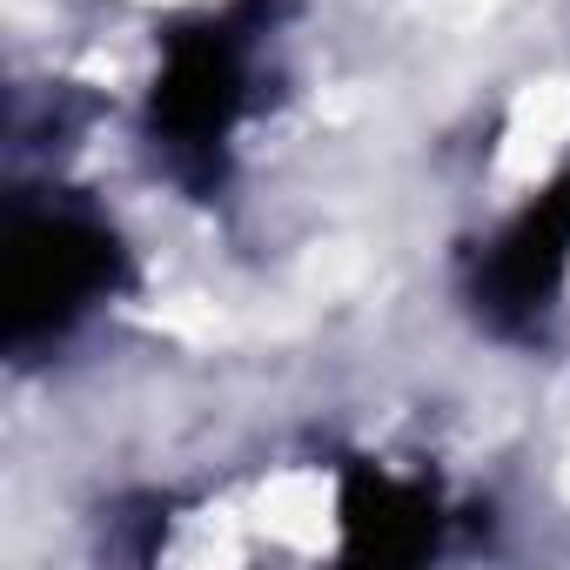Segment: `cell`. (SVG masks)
I'll use <instances>...</instances> for the list:
<instances>
[{"instance_id":"cell-1","label":"cell","mask_w":570,"mask_h":570,"mask_svg":"<svg viewBox=\"0 0 570 570\" xmlns=\"http://www.w3.org/2000/svg\"><path fill=\"white\" fill-rule=\"evenodd\" d=\"M121 275V248L88 215H21L8 235V350L75 330Z\"/></svg>"},{"instance_id":"cell-2","label":"cell","mask_w":570,"mask_h":570,"mask_svg":"<svg viewBox=\"0 0 570 570\" xmlns=\"http://www.w3.org/2000/svg\"><path fill=\"white\" fill-rule=\"evenodd\" d=\"M242 115V48L228 28H195L168 48L155 81V135L181 161H215Z\"/></svg>"},{"instance_id":"cell-3","label":"cell","mask_w":570,"mask_h":570,"mask_svg":"<svg viewBox=\"0 0 570 570\" xmlns=\"http://www.w3.org/2000/svg\"><path fill=\"white\" fill-rule=\"evenodd\" d=\"M563 268H570V181L550 188L483 262L476 296L503 330H523L550 309V296L563 289Z\"/></svg>"}]
</instances>
